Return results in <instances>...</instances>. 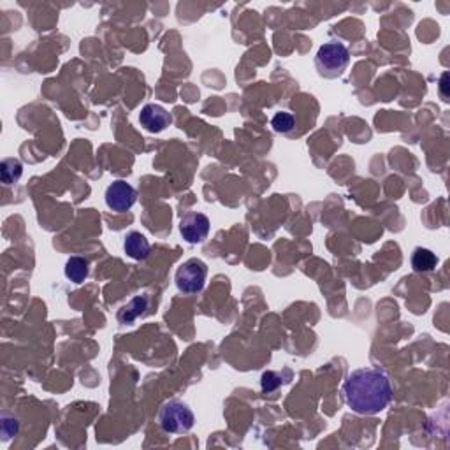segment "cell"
Wrapping results in <instances>:
<instances>
[{
    "instance_id": "6da1fadb",
    "label": "cell",
    "mask_w": 450,
    "mask_h": 450,
    "mask_svg": "<svg viewBox=\"0 0 450 450\" xmlns=\"http://www.w3.org/2000/svg\"><path fill=\"white\" fill-rule=\"evenodd\" d=\"M343 397L348 408H352L355 414L377 415L391 403V382L378 367L354 370L343 384Z\"/></svg>"
},
{
    "instance_id": "7a4b0ae2",
    "label": "cell",
    "mask_w": 450,
    "mask_h": 450,
    "mask_svg": "<svg viewBox=\"0 0 450 450\" xmlns=\"http://www.w3.org/2000/svg\"><path fill=\"white\" fill-rule=\"evenodd\" d=\"M348 62H350V51L345 44L336 43H325L318 48L317 56H315V66L320 76L329 78H338L343 74V70L347 69Z\"/></svg>"
},
{
    "instance_id": "3957f363",
    "label": "cell",
    "mask_w": 450,
    "mask_h": 450,
    "mask_svg": "<svg viewBox=\"0 0 450 450\" xmlns=\"http://www.w3.org/2000/svg\"><path fill=\"white\" fill-rule=\"evenodd\" d=\"M159 424L162 431L169 434L189 433L196 424V415L187 403L179 399H171L160 408Z\"/></svg>"
},
{
    "instance_id": "277c9868",
    "label": "cell",
    "mask_w": 450,
    "mask_h": 450,
    "mask_svg": "<svg viewBox=\"0 0 450 450\" xmlns=\"http://www.w3.org/2000/svg\"><path fill=\"white\" fill-rule=\"evenodd\" d=\"M206 276H208V266L201 258H190L183 262L176 271V287L183 294H197L204 288Z\"/></svg>"
},
{
    "instance_id": "5b68a950",
    "label": "cell",
    "mask_w": 450,
    "mask_h": 450,
    "mask_svg": "<svg viewBox=\"0 0 450 450\" xmlns=\"http://www.w3.org/2000/svg\"><path fill=\"white\" fill-rule=\"evenodd\" d=\"M106 204L108 208L116 213L129 211L137 201V192L130 183L123 182V179H116L106 189Z\"/></svg>"
},
{
    "instance_id": "8992f818",
    "label": "cell",
    "mask_w": 450,
    "mask_h": 450,
    "mask_svg": "<svg viewBox=\"0 0 450 450\" xmlns=\"http://www.w3.org/2000/svg\"><path fill=\"white\" fill-rule=\"evenodd\" d=\"M179 232H182L183 239L190 245L202 243L209 234V219L204 213H189L179 222Z\"/></svg>"
},
{
    "instance_id": "52a82bcc",
    "label": "cell",
    "mask_w": 450,
    "mask_h": 450,
    "mask_svg": "<svg viewBox=\"0 0 450 450\" xmlns=\"http://www.w3.org/2000/svg\"><path fill=\"white\" fill-rule=\"evenodd\" d=\"M140 123L148 132L159 134L171 125L172 116L166 108L159 106V104H146L140 112Z\"/></svg>"
},
{
    "instance_id": "ba28073f",
    "label": "cell",
    "mask_w": 450,
    "mask_h": 450,
    "mask_svg": "<svg viewBox=\"0 0 450 450\" xmlns=\"http://www.w3.org/2000/svg\"><path fill=\"white\" fill-rule=\"evenodd\" d=\"M123 250H125L127 257H130L132 261H145V258H148L150 252H152V245H150L145 234L132 231L125 236Z\"/></svg>"
},
{
    "instance_id": "9c48e42d",
    "label": "cell",
    "mask_w": 450,
    "mask_h": 450,
    "mask_svg": "<svg viewBox=\"0 0 450 450\" xmlns=\"http://www.w3.org/2000/svg\"><path fill=\"white\" fill-rule=\"evenodd\" d=\"M63 273H66V278L73 281V283H83V281L88 278L90 273L88 261H86L85 257H80V255H73V257L66 262Z\"/></svg>"
},
{
    "instance_id": "30bf717a",
    "label": "cell",
    "mask_w": 450,
    "mask_h": 450,
    "mask_svg": "<svg viewBox=\"0 0 450 450\" xmlns=\"http://www.w3.org/2000/svg\"><path fill=\"white\" fill-rule=\"evenodd\" d=\"M148 310V298L145 295H140V298H134L129 305L122 306L118 311V320L122 324H132L136 318L142 317Z\"/></svg>"
},
{
    "instance_id": "8fae6325",
    "label": "cell",
    "mask_w": 450,
    "mask_h": 450,
    "mask_svg": "<svg viewBox=\"0 0 450 450\" xmlns=\"http://www.w3.org/2000/svg\"><path fill=\"white\" fill-rule=\"evenodd\" d=\"M436 264H438V257L431 252V250L419 246V248H415L414 253H412V268H414V271H417V273L434 271Z\"/></svg>"
},
{
    "instance_id": "7c38bea8",
    "label": "cell",
    "mask_w": 450,
    "mask_h": 450,
    "mask_svg": "<svg viewBox=\"0 0 450 450\" xmlns=\"http://www.w3.org/2000/svg\"><path fill=\"white\" fill-rule=\"evenodd\" d=\"M21 172H23V166H21L20 160L16 159H6L0 164V176H2L4 185H13L18 179L21 178Z\"/></svg>"
},
{
    "instance_id": "4fadbf2b",
    "label": "cell",
    "mask_w": 450,
    "mask_h": 450,
    "mask_svg": "<svg viewBox=\"0 0 450 450\" xmlns=\"http://www.w3.org/2000/svg\"><path fill=\"white\" fill-rule=\"evenodd\" d=\"M271 127H273V130L278 134L292 132L295 127L294 115H292V112H287V111H278L275 116H273Z\"/></svg>"
},
{
    "instance_id": "5bb4252c",
    "label": "cell",
    "mask_w": 450,
    "mask_h": 450,
    "mask_svg": "<svg viewBox=\"0 0 450 450\" xmlns=\"http://www.w3.org/2000/svg\"><path fill=\"white\" fill-rule=\"evenodd\" d=\"M287 380L281 378V375L275 373V371H266L261 378V385H262V391L264 392H273L280 387L281 384H285Z\"/></svg>"
},
{
    "instance_id": "9a60e30c",
    "label": "cell",
    "mask_w": 450,
    "mask_h": 450,
    "mask_svg": "<svg viewBox=\"0 0 450 450\" xmlns=\"http://www.w3.org/2000/svg\"><path fill=\"white\" fill-rule=\"evenodd\" d=\"M18 429H20V424H18V419L14 415H9L4 412L2 414V434H4V441H7L9 438L16 436Z\"/></svg>"
}]
</instances>
